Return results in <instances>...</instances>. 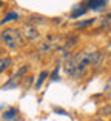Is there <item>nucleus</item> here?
<instances>
[{
    "label": "nucleus",
    "instance_id": "8",
    "mask_svg": "<svg viewBox=\"0 0 111 121\" xmlns=\"http://www.w3.org/2000/svg\"><path fill=\"white\" fill-rule=\"evenodd\" d=\"M3 118H5V120H15V118H17V110H15V109L6 110V112L3 113Z\"/></svg>",
    "mask_w": 111,
    "mask_h": 121
},
{
    "label": "nucleus",
    "instance_id": "13",
    "mask_svg": "<svg viewBox=\"0 0 111 121\" xmlns=\"http://www.w3.org/2000/svg\"><path fill=\"white\" fill-rule=\"evenodd\" d=\"M105 95L111 97V78L108 80V83H106V86H105Z\"/></svg>",
    "mask_w": 111,
    "mask_h": 121
},
{
    "label": "nucleus",
    "instance_id": "9",
    "mask_svg": "<svg viewBox=\"0 0 111 121\" xmlns=\"http://www.w3.org/2000/svg\"><path fill=\"white\" fill-rule=\"evenodd\" d=\"M17 18H19L17 12H8V14L5 15V18L2 20V23H6V22H9V20H17Z\"/></svg>",
    "mask_w": 111,
    "mask_h": 121
},
{
    "label": "nucleus",
    "instance_id": "12",
    "mask_svg": "<svg viewBox=\"0 0 111 121\" xmlns=\"http://www.w3.org/2000/svg\"><path fill=\"white\" fill-rule=\"evenodd\" d=\"M100 115H111V106H105L100 109Z\"/></svg>",
    "mask_w": 111,
    "mask_h": 121
},
{
    "label": "nucleus",
    "instance_id": "14",
    "mask_svg": "<svg viewBox=\"0 0 111 121\" xmlns=\"http://www.w3.org/2000/svg\"><path fill=\"white\" fill-rule=\"evenodd\" d=\"M2 5H3V3H2V2H0V6H2Z\"/></svg>",
    "mask_w": 111,
    "mask_h": 121
},
{
    "label": "nucleus",
    "instance_id": "5",
    "mask_svg": "<svg viewBox=\"0 0 111 121\" xmlns=\"http://www.w3.org/2000/svg\"><path fill=\"white\" fill-rule=\"evenodd\" d=\"M87 8H93V9H99V8H103L106 5L105 0H90V2L85 3Z\"/></svg>",
    "mask_w": 111,
    "mask_h": 121
},
{
    "label": "nucleus",
    "instance_id": "11",
    "mask_svg": "<svg viewBox=\"0 0 111 121\" xmlns=\"http://www.w3.org/2000/svg\"><path fill=\"white\" fill-rule=\"evenodd\" d=\"M46 72L43 71V72H40V77H39V80H37V83H36V87H40L42 86V83H43V80H45V77H46Z\"/></svg>",
    "mask_w": 111,
    "mask_h": 121
},
{
    "label": "nucleus",
    "instance_id": "4",
    "mask_svg": "<svg viewBox=\"0 0 111 121\" xmlns=\"http://www.w3.org/2000/svg\"><path fill=\"white\" fill-rule=\"evenodd\" d=\"M22 35H23V39H28V40H37L39 39V31L36 29V26H31V25H26V26L23 28V31H22Z\"/></svg>",
    "mask_w": 111,
    "mask_h": 121
},
{
    "label": "nucleus",
    "instance_id": "6",
    "mask_svg": "<svg viewBox=\"0 0 111 121\" xmlns=\"http://www.w3.org/2000/svg\"><path fill=\"white\" fill-rule=\"evenodd\" d=\"M100 29H111V12L106 14L100 22Z\"/></svg>",
    "mask_w": 111,
    "mask_h": 121
},
{
    "label": "nucleus",
    "instance_id": "1",
    "mask_svg": "<svg viewBox=\"0 0 111 121\" xmlns=\"http://www.w3.org/2000/svg\"><path fill=\"white\" fill-rule=\"evenodd\" d=\"M102 58V54L99 51H94V52H90V51H80L77 52L74 57L66 61L65 69L71 77L74 78H80L82 75L87 72V69L90 66H96L97 63Z\"/></svg>",
    "mask_w": 111,
    "mask_h": 121
},
{
    "label": "nucleus",
    "instance_id": "2",
    "mask_svg": "<svg viewBox=\"0 0 111 121\" xmlns=\"http://www.w3.org/2000/svg\"><path fill=\"white\" fill-rule=\"evenodd\" d=\"M0 40L9 49H17L22 43H23V35L22 31H19L17 28H6L0 34Z\"/></svg>",
    "mask_w": 111,
    "mask_h": 121
},
{
    "label": "nucleus",
    "instance_id": "10",
    "mask_svg": "<svg viewBox=\"0 0 111 121\" xmlns=\"http://www.w3.org/2000/svg\"><path fill=\"white\" fill-rule=\"evenodd\" d=\"M94 23V18H91V20H85V22H77L76 23V28H87L90 26V25Z\"/></svg>",
    "mask_w": 111,
    "mask_h": 121
},
{
    "label": "nucleus",
    "instance_id": "3",
    "mask_svg": "<svg viewBox=\"0 0 111 121\" xmlns=\"http://www.w3.org/2000/svg\"><path fill=\"white\" fill-rule=\"evenodd\" d=\"M62 43V37L59 35H48L45 39V41H42L39 46V52L40 54H51L53 51H56Z\"/></svg>",
    "mask_w": 111,
    "mask_h": 121
},
{
    "label": "nucleus",
    "instance_id": "7",
    "mask_svg": "<svg viewBox=\"0 0 111 121\" xmlns=\"http://www.w3.org/2000/svg\"><path fill=\"white\" fill-rule=\"evenodd\" d=\"M11 58H0V74H2L3 71H6V69L11 66Z\"/></svg>",
    "mask_w": 111,
    "mask_h": 121
}]
</instances>
